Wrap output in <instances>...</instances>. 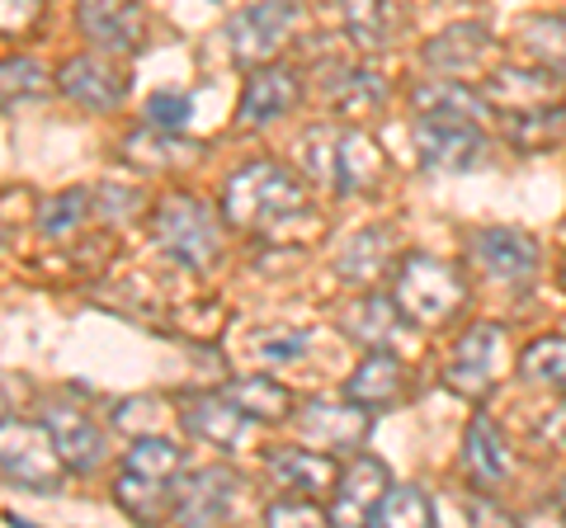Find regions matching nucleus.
Masks as SVG:
<instances>
[{"label":"nucleus","instance_id":"dca6fc26","mask_svg":"<svg viewBox=\"0 0 566 528\" xmlns=\"http://www.w3.org/2000/svg\"><path fill=\"white\" fill-rule=\"evenodd\" d=\"M297 99H303V81H297V72H289V66H279V62H264L245 76L237 123H245V128H264V123H274L289 109H297Z\"/></svg>","mask_w":566,"mask_h":528},{"label":"nucleus","instance_id":"473e14b6","mask_svg":"<svg viewBox=\"0 0 566 528\" xmlns=\"http://www.w3.org/2000/svg\"><path fill=\"white\" fill-rule=\"evenodd\" d=\"M114 500L128 509L137 524H161V519H170L175 486H166V482H147V477H133V472H123L118 486H114Z\"/></svg>","mask_w":566,"mask_h":528},{"label":"nucleus","instance_id":"cd10ccee","mask_svg":"<svg viewBox=\"0 0 566 528\" xmlns=\"http://www.w3.org/2000/svg\"><path fill=\"white\" fill-rule=\"evenodd\" d=\"M520 47L543 72L566 81V14H528V20H520Z\"/></svg>","mask_w":566,"mask_h":528},{"label":"nucleus","instance_id":"aec40b11","mask_svg":"<svg viewBox=\"0 0 566 528\" xmlns=\"http://www.w3.org/2000/svg\"><path fill=\"white\" fill-rule=\"evenodd\" d=\"M387 180V156L368 133L359 128H340L335 133V166H331V184L340 193H378Z\"/></svg>","mask_w":566,"mask_h":528},{"label":"nucleus","instance_id":"5701e85b","mask_svg":"<svg viewBox=\"0 0 566 528\" xmlns=\"http://www.w3.org/2000/svg\"><path fill=\"white\" fill-rule=\"evenodd\" d=\"M501 133H505V142L515 147V151H528V156L557 151V147L566 142V104L553 99V104H538V109L505 114Z\"/></svg>","mask_w":566,"mask_h":528},{"label":"nucleus","instance_id":"412c9836","mask_svg":"<svg viewBox=\"0 0 566 528\" xmlns=\"http://www.w3.org/2000/svg\"><path fill=\"white\" fill-rule=\"evenodd\" d=\"M557 76L543 72V66H495L486 76L482 95L486 104H495L501 114H520V109H538V104H553L557 99Z\"/></svg>","mask_w":566,"mask_h":528},{"label":"nucleus","instance_id":"ddd939ff","mask_svg":"<svg viewBox=\"0 0 566 528\" xmlns=\"http://www.w3.org/2000/svg\"><path fill=\"white\" fill-rule=\"evenodd\" d=\"M297 430L312 444H322L326 453H359L368 430H374V411L359 406V401H345V406H335V401H307L297 411Z\"/></svg>","mask_w":566,"mask_h":528},{"label":"nucleus","instance_id":"f704fd0d","mask_svg":"<svg viewBox=\"0 0 566 528\" xmlns=\"http://www.w3.org/2000/svg\"><path fill=\"white\" fill-rule=\"evenodd\" d=\"M48 91H52V76H48L43 62H33V57L0 62V109L24 104V99H43Z\"/></svg>","mask_w":566,"mask_h":528},{"label":"nucleus","instance_id":"58836bf2","mask_svg":"<svg viewBox=\"0 0 566 528\" xmlns=\"http://www.w3.org/2000/svg\"><path fill=\"white\" fill-rule=\"evenodd\" d=\"M48 0H0V39H24L39 29Z\"/></svg>","mask_w":566,"mask_h":528},{"label":"nucleus","instance_id":"6ab92c4d","mask_svg":"<svg viewBox=\"0 0 566 528\" xmlns=\"http://www.w3.org/2000/svg\"><path fill=\"white\" fill-rule=\"evenodd\" d=\"M458 463H463V477L472 482V490H495V486L510 482V472H515V457H510L501 425L482 411L472 415V425L463 434V457H458Z\"/></svg>","mask_w":566,"mask_h":528},{"label":"nucleus","instance_id":"c03bdc74","mask_svg":"<svg viewBox=\"0 0 566 528\" xmlns=\"http://www.w3.org/2000/svg\"><path fill=\"white\" fill-rule=\"evenodd\" d=\"M557 505H562V519H566V482H562V490H557Z\"/></svg>","mask_w":566,"mask_h":528},{"label":"nucleus","instance_id":"20e7f679","mask_svg":"<svg viewBox=\"0 0 566 528\" xmlns=\"http://www.w3.org/2000/svg\"><path fill=\"white\" fill-rule=\"evenodd\" d=\"M0 477L24 490H39V496L57 490L66 477V463L57 444H52V430L20 420V415L0 420Z\"/></svg>","mask_w":566,"mask_h":528},{"label":"nucleus","instance_id":"c85d7f7f","mask_svg":"<svg viewBox=\"0 0 566 528\" xmlns=\"http://www.w3.org/2000/svg\"><path fill=\"white\" fill-rule=\"evenodd\" d=\"M326 95L340 114H374V109H382L387 85L378 72H368V66H335Z\"/></svg>","mask_w":566,"mask_h":528},{"label":"nucleus","instance_id":"2f4dec72","mask_svg":"<svg viewBox=\"0 0 566 528\" xmlns=\"http://www.w3.org/2000/svg\"><path fill=\"white\" fill-rule=\"evenodd\" d=\"M520 373L524 382L547 387V392L566 397V336H538L524 345L520 355Z\"/></svg>","mask_w":566,"mask_h":528},{"label":"nucleus","instance_id":"a878e982","mask_svg":"<svg viewBox=\"0 0 566 528\" xmlns=\"http://www.w3.org/2000/svg\"><path fill=\"white\" fill-rule=\"evenodd\" d=\"M123 472H133V477H147V482L175 486V482L185 477V448L170 444L166 434H137L133 448L123 453Z\"/></svg>","mask_w":566,"mask_h":528},{"label":"nucleus","instance_id":"4c0bfd02","mask_svg":"<svg viewBox=\"0 0 566 528\" xmlns=\"http://www.w3.org/2000/svg\"><path fill=\"white\" fill-rule=\"evenodd\" d=\"M193 114V99L180 95V91H161V95H151L147 99V123L151 128H166V133H180L185 123Z\"/></svg>","mask_w":566,"mask_h":528},{"label":"nucleus","instance_id":"a18cd8bd","mask_svg":"<svg viewBox=\"0 0 566 528\" xmlns=\"http://www.w3.org/2000/svg\"><path fill=\"white\" fill-rule=\"evenodd\" d=\"M449 6H472V0H449Z\"/></svg>","mask_w":566,"mask_h":528},{"label":"nucleus","instance_id":"39448f33","mask_svg":"<svg viewBox=\"0 0 566 528\" xmlns=\"http://www.w3.org/2000/svg\"><path fill=\"white\" fill-rule=\"evenodd\" d=\"M501 368H505V330L495 321H482L453 345V355L444 363V387L453 397L482 406L495 392V382H501Z\"/></svg>","mask_w":566,"mask_h":528},{"label":"nucleus","instance_id":"423d86ee","mask_svg":"<svg viewBox=\"0 0 566 528\" xmlns=\"http://www.w3.org/2000/svg\"><path fill=\"white\" fill-rule=\"evenodd\" d=\"M416 156L430 175H468L486 161V133L476 118H416Z\"/></svg>","mask_w":566,"mask_h":528},{"label":"nucleus","instance_id":"6e6552de","mask_svg":"<svg viewBox=\"0 0 566 528\" xmlns=\"http://www.w3.org/2000/svg\"><path fill=\"white\" fill-rule=\"evenodd\" d=\"M76 24L85 43L109 57H133L147 47V10L137 0H76Z\"/></svg>","mask_w":566,"mask_h":528},{"label":"nucleus","instance_id":"f257e3e1","mask_svg":"<svg viewBox=\"0 0 566 528\" xmlns=\"http://www.w3.org/2000/svg\"><path fill=\"white\" fill-rule=\"evenodd\" d=\"M222 213L251 236H289L293 226H307L316 218L312 193L297 184V175H289L274 161H251L227 175Z\"/></svg>","mask_w":566,"mask_h":528},{"label":"nucleus","instance_id":"ea45409f","mask_svg":"<svg viewBox=\"0 0 566 528\" xmlns=\"http://www.w3.org/2000/svg\"><path fill=\"white\" fill-rule=\"evenodd\" d=\"M307 345H312L307 330H274V340H260L255 349H260L264 363H293V359L307 355Z\"/></svg>","mask_w":566,"mask_h":528},{"label":"nucleus","instance_id":"393cba45","mask_svg":"<svg viewBox=\"0 0 566 528\" xmlns=\"http://www.w3.org/2000/svg\"><path fill=\"white\" fill-rule=\"evenodd\" d=\"M411 109H416V118H482L486 95L472 91L468 81L430 76L424 85L411 91Z\"/></svg>","mask_w":566,"mask_h":528},{"label":"nucleus","instance_id":"72a5a7b5","mask_svg":"<svg viewBox=\"0 0 566 528\" xmlns=\"http://www.w3.org/2000/svg\"><path fill=\"white\" fill-rule=\"evenodd\" d=\"M227 397H232L251 420H283V415H293V392L283 382L264 378V373L232 382V387H227Z\"/></svg>","mask_w":566,"mask_h":528},{"label":"nucleus","instance_id":"1a4fd4ad","mask_svg":"<svg viewBox=\"0 0 566 528\" xmlns=\"http://www.w3.org/2000/svg\"><path fill=\"white\" fill-rule=\"evenodd\" d=\"M468 251L476 270L501 278V284H528L543 270V245L524 226H482V232H472Z\"/></svg>","mask_w":566,"mask_h":528},{"label":"nucleus","instance_id":"9d476101","mask_svg":"<svg viewBox=\"0 0 566 528\" xmlns=\"http://www.w3.org/2000/svg\"><path fill=\"white\" fill-rule=\"evenodd\" d=\"M420 62L430 66V76L468 81L495 62V39L486 24H449L444 33H434V39L420 47Z\"/></svg>","mask_w":566,"mask_h":528},{"label":"nucleus","instance_id":"f3484780","mask_svg":"<svg viewBox=\"0 0 566 528\" xmlns=\"http://www.w3.org/2000/svg\"><path fill=\"white\" fill-rule=\"evenodd\" d=\"M180 425L212 448H241L251 415H245L232 397H212V392H189L180 397Z\"/></svg>","mask_w":566,"mask_h":528},{"label":"nucleus","instance_id":"f8f14e48","mask_svg":"<svg viewBox=\"0 0 566 528\" xmlns=\"http://www.w3.org/2000/svg\"><path fill=\"white\" fill-rule=\"evenodd\" d=\"M387 486H392V472H387L382 457L374 453H359L349 467H340V477H335V490H331V524H368L374 515V505L387 496Z\"/></svg>","mask_w":566,"mask_h":528},{"label":"nucleus","instance_id":"9b49d317","mask_svg":"<svg viewBox=\"0 0 566 528\" xmlns=\"http://www.w3.org/2000/svg\"><path fill=\"white\" fill-rule=\"evenodd\" d=\"M232 505H237V472L203 467L175 482L170 519L175 524H222V519H232Z\"/></svg>","mask_w":566,"mask_h":528},{"label":"nucleus","instance_id":"a211bd4d","mask_svg":"<svg viewBox=\"0 0 566 528\" xmlns=\"http://www.w3.org/2000/svg\"><path fill=\"white\" fill-rule=\"evenodd\" d=\"M43 425L52 430V444H57L66 472H81L85 477V472H95L104 463V430L91 411L71 406V401H57V406L43 415Z\"/></svg>","mask_w":566,"mask_h":528},{"label":"nucleus","instance_id":"7c9ffc66","mask_svg":"<svg viewBox=\"0 0 566 528\" xmlns=\"http://www.w3.org/2000/svg\"><path fill=\"white\" fill-rule=\"evenodd\" d=\"M345 29H349L354 47L382 52L392 43V29H397L392 0H345Z\"/></svg>","mask_w":566,"mask_h":528},{"label":"nucleus","instance_id":"c9c22d12","mask_svg":"<svg viewBox=\"0 0 566 528\" xmlns=\"http://www.w3.org/2000/svg\"><path fill=\"white\" fill-rule=\"evenodd\" d=\"M81 222H91V193H85V189H66V193H57V199H52L39 213V232L66 241L71 232H81Z\"/></svg>","mask_w":566,"mask_h":528},{"label":"nucleus","instance_id":"e433bc0d","mask_svg":"<svg viewBox=\"0 0 566 528\" xmlns=\"http://www.w3.org/2000/svg\"><path fill=\"white\" fill-rule=\"evenodd\" d=\"M264 524H331V509L316 496H293V490H283V500H274L264 509Z\"/></svg>","mask_w":566,"mask_h":528},{"label":"nucleus","instance_id":"7ed1b4c3","mask_svg":"<svg viewBox=\"0 0 566 528\" xmlns=\"http://www.w3.org/2000/svg\"><path fill=\"white\" fill-rule=\"evenodd\" d=\"M156 241L185 264V270H212L222 260V226L218 213L193 199V193H170V199L156 203Z\"/></svg>","mask_w":566,"mask_h":528},{"label":"nucleus","instance_id":"4be33fe9","mask_svg":"<svg viewBox=\"0 0 566 528\" xmlns=\"http://www.w3.org/2000/svg\"><path fill=\"white\" fill-rule=\"evenodd\" d=\"M270 472L283 490H293V496H322V490H335V477H340L335 457L312 453V448H274Z\"/></svg>","mask_w":566,"mask_h":528},{"label":"nucleus","instance_id":"c756f323","mask_svg":"<svg viewBox=\"0 0 566 528\" xmlns=\"http://www.w3.org/2000/svg\"><path fill=\"white\" fill-rule=\"evenodd\" d=\"M439 519V505L430 500V490L424 486H387V496L374 505V515H368V524H378V528H424V524H434Z\"/></svg>","mask_w":566,"mask_h":528},{"label":"nucleus","instance_id":"f03ea898","mask_svg":"<svg viewBox=\"0 0 566 528\" xmlns=\"http://www.w3.org/2000/svg\"><path fill=\"white\" fill-rule=\"evenodd\" d=\"M392 303L401 307L406 326H449L468 307V274L453 260L406 255L392 264Z\"/></svg>","mask_w":566,"mask_h":528},{"label":"nucleus","instance_id":"bb28decb","mask_svg":"<svg viewBox=\"0 0 566 528\" xmlns=\"http://www.w3.org/2000/svg\"><path fill=\"white\" fill-rule=\"evenodd\" d=\"M392 270V232H359L345 251H340V264H335V274L345 278V284H374L378 274Z\"/></svg>","mask_w":566,"mask_h":528},{"label":"nucleus","instance_id":"4468645a","mask_svg":"<svg viewBox=\"0 0 566 528\" xmlns=\"http://www.w3.org/2000/svg\"><path fill=\"white\" fill-rule=\"evenodd\" d=\"M345 397L368 406L374 415L392 411L411 397V368H406L392 349H368V355L359 359V368L349 373V382H345Z\"/></svg>","mask_w":566,"mask_h":528},{"label":"nucleus","instance_id":"2eb2a0df","mask_svg":"<svg viewBox=\"0 0 566 528\" xmlns=\"http://www.w3.org/2000/svg\"><path fill=\"white\" fill-rule=\"evenodd\" d=\"M57 91L66 99H76L81 109L109 114L123 104V95H128V76H123L114 62L95 57V52H81V57H71L57 72Z\"/></svg>","mask_w":566,"mask_h":528},{"label":"nucleus","instance_id":"0eeeda50","mask_svg":"<svg viewBox=\"0 0 566 528\" xmlns=\"http://www.w3.org/2000/svg\"><path fill=\"white\" fill-rule=\"evenodd\" d=\"M297 24V6L293 0H255L245 6L232 24H227V43H232V62L241 72H255V66L274 62L289 33Z\"/></svg>","mask_w":566,"mask_h":528},{"label":"nucleus","instance_id":"37998d69","mask_svg":"<svg viewBox=\"0 0 566 528\" xmlns=\"http://www.w3.org/2000/svg\"><path fill=\"white\" fill-rule=\"evenodd\" d=\"M557 284H562V293H566V260L557 264Z\"/></svg>","mask_w":566,"mask_h":528},{"label":"nucleus","instance_id":"79ce46f5","mask_svg":"<svg viewBox=\"0 0 566 528\" xmlns=\"http://www.w3.org/2000/svg\"><path fill=\"white\" fill-rule=\"evenodd\" d=\"M486 496H491V490H472V496H468V519H476V524H515V515H510V509L491 505Z\"/></svg>","mask_w":566,"mask_h":528},{"label":"nucleus","instance_id":"b1692460","mask_svg":"<svg viewBox=\"0 0 566 528\" xmlns=\"http://www.w3.org/2000/svg\"><path fill=\"white\" fill-rule=\"evenodd\" d=\"M401 321H406L401 307L392 303V297H382V293L354 297V303L340 311V330L354 345H368V349H387V340L397 336Z\"/></svg>","mask_w":566,"mask_h":528},{"label":"nucleus","instance_id":"a19ab883","mask_svg":"<svg viewBox=\"0 0 566 528\" xmlns=\"http://www.w3.org/2000/svg\"><path fill=\"white\" fill-rule=\"evenodd\" d=\"M534 444H543L547 453H557L566 448V406L562 411H547L538 425H534Z\"/></svg>","mask_w":566,"mask_h":528}]
</instances>
